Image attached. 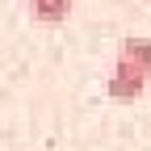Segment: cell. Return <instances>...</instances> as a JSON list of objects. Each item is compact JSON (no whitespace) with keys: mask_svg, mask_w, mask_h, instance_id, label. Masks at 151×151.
I'll return each instance as SVG.
<instances>
[{"mask_svg":"<svg viewBox=\"0 0 151 151\" xmlns=\"http://www.w3.org/2000/svg\"><path fill=\"white\" fill-rule=\"evenodd\" d=\"M29 13H34V21H42V25H59V21H67L71 0H29Z\"/></svg>","mask_w":151,"mask_h":151,"instance_id":"obj_2","label":"cell"},{"mask_svg":"<svg viewBox=\"0 0 151 151\" xmlns=\"http://www.w3.org/2000/svg\"><path fill=\"white\" fill-rule=\"evenodd\" d=\"M151 80V38H122L109 71V97L118 105H134Z\"/></svg>","mask_w":151,"mask_h":151,"instance_id":"obj_1","label":"cell"}]
</instances>
